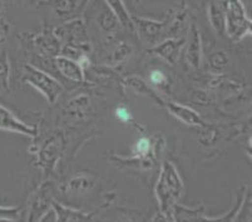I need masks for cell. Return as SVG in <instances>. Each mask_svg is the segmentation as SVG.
Segmentation results:
<instances>
[{
	"label": "cell",
	"mask_w": 252,
	"mask_h": 222,
	"mask_svg": "<svg viewBox=\"0 0 252 222\" xmlns=\"http://www.w3.org/2000/svg\"><path fill=\"white\" fill-rule=\"evenodd\" d=\"M156 198L159 205V212L166 221H173V207L185 194V184L177 167L171 161H164L155 186Z\"/></svg>",
	"instance_id": "1"
},
{
	"label": "cell",
	"mask_w": 252,
	"mask_h": 222,
	"mask_svg": "<svg viewBox=\"0 0 252 222\" xmlns=\"http://www.w3.org/2000/svg\"><path fill=\"white\" fill-rule=\"evenodd\" d=\"M164 145V139L161 136H142L136 141L132 147L129 156H117L113 155L111 161L118 166L132 167V168L150 169L155 166L157 161L158 152Z\"/></svg>",
	"instance_id": "2"
},
{
	"label": "cell",
	"mask_w": 252,
	"mask_h": 222,
	"mask_svg": "<svg viewBox=\"0 0 252 222\" xmlns=\"http://www.w3.org/2000/svg\"><path fill=\"white\" fill-rule=\"evenodd\" d=\"M20 79L23 83L29 84L38 91L49 104L57 103L64 91L63 86L57 78L32 63L23 64Z\"/></svg>",
	"instance_id": "3"
},
{
	"label": "cell",
	"mask_w": 252,
	"mask_h": 222,
	"mask_svg": "<svg viewBox=\"0 0 252 222\" xmlns=\"http://www.w3.org/2000/svg\"><path fill=\"white\" fill-rule=\"evenodd\" d=\"M226 13V33L233 42H241L247 35H251L252 22L247 15L242 0H224Z\"/></svg>",
	"instance_id": "4"
},
{
	"label": "cell",
	"mask_w": 252,
	"mask_h": 222,
	"mask_svg": "<svg viewBox=\"0 0 252 222\" xmlns=\"http://www.w3.org/2000/svg\"><path fill=\"white\" fill-rule=\"evenodd\" d=\"M54 32L61 39L62 44L74 45L86 54L92 50L88 32H87V23L83 18L75 17L64 20L62 24L54 28Z\"/></svg>",
	"instance_id": "5"
},
{
	"label": "cell",
	"mask_w": 252,
	"mask_h": 222,
	"mask_svg": "<svg viewBox=\"0 0 252 222\" xmlns=\"http://www.w3.org/2000/svg\"><path fill=\"white\" fill-rule=\"evenodd\" d=\"M65 150V138L62 133L52 134L39 143L36 151V166L45 172H54Z\"/></svg>",
	"instance_id": "6"
},
{
	"label": "cell",
	"mask_w": 252,
	"mask_h": 222,
	"mask_svg": "<svg viewBox=\"0 0 252 222\" xmlns=\"http://www.w3.org/2000/svg\"><path fill=\"white\" fill-rule=\"evenodd\" d=\"M32 44V48L36 52L39 59H52L59 56L62 49V42L50 25H44L36 33L22 34Z\"/></svg>",
	"instance_id": "7"
},
{
	"label": "cell",
	"mask_w": 252,
	"mask_h": 222,
	"mask_svg": "<svg viewBox=\"0 0 252 222\" xmlns=\"http://www.w3.org/2000/svg\"><path fill=\"white\" fill-rule=\"evenodd\" d=\"M238 133H241V127L238 126L205 122L197 128V139L202 147L211 148L219 145L220 142L235 138Z\"/></svg>",
	"instance_id": "8"
},
{
	"label": "cell",
	"mask_w": 252,
	"mask_h": 222,
	"mask_svg": "<svg viewBox=\"0 0 252 222\" xmlns=\"http://www.w3.org/2000/svg\"><path fill=\"white\" fill-rule=\"evenodd\" d=\"M54 185L50 181L43 182L38 189L34 191L28 202V216L29 221H42L43 217L52 211V203Z\"/></svg>",
	"instance_id": "9"
},
{
	"label": "cell",
	"mask_w": 252,
	"mask_h": 222,
	"mask_svg": "<svg viewBox=\"0 0 252 222\" xmlns=\"http://www.w3.org/2000/svg\"><path fill=\"white\" fill-rule=\"evenodd\" d=\"M132 20L134 25V34L150 48L157 44L159 38L166 33V20L150 19L137 15H132Z\"/></svg>",
	"instance_id": "10"
},
{
	"label": "cell",
	"mask_w": 252,
	"mask_h": 222,
	"mask_svg": "<svg viewBox=\"0 0 252 222\" xmlns=\"http://www.w3.org/2000/svg\"><path fill=\"white\" fill-rule=\"evenodd\" d=\"M114 197H116V193H108L102 205L91 212H83L81 210L68 207V206L63 205L56 200L53 201L52 208L54 216H56V221H93L95 219V215L99 214L102 210L108 208L113 203Z\"/></svg>",
	"instance_id": "11"
},
{
	"label": "cell",
	"mask_w": 252,
	"mask_h": 222,
	"mask_svg": "<svg viewBox=\"0 0 252 222\" xmlns=\"http://www.w3.org/2000/svg\"><path fill=\"white\" fill-rule=\"evenodd\" d=\"M186 44V36H167L162 39L161 42H158L153 47H151L150 52L156 56L157 58L162 59L169 65H176L180 61L181 53H182L183 48Z\"/></svg>",
	"instance_id": "12"
},
{
	"label": "cell",
	"mask_w": 252,
	"mask_h": 222,
	"mask_svg": "<svg viewBox=\"0 0 252 222\" xmlns=\"http://www.w3.org/2000/svg\"><path fill=\"white\" fill-rule=\"evenodd\" d=\"M0 130L22 134V136L31 137L33 139L38 136V130L35 127L23 122L19 117L15 116L10 109L3 106L1 103H0Z\"/></svg>",
	"instance_id": "13"
},
{
	"label": "cell",
	"mask_w": 252,
	"mask_h": 222,
	"mask_svg": "<svg viewBox=\"0 0 252 222\" xmlns=\"http://www.w3.org/2000/svg\"><path fill=\"white\" fill-rule=\"evenodd\" d=\"M50 62H52L54 70H57L58 74L64 79L73 82V83H86V72L77 61L63 56H57L50 59Z\"/></svg>",
	"instance_id": "14"
},
{
	"label": "cell",
	"mask_w": 252,
	"mask_h": 222,
	"mask_svg": "<svg viewBox=\"0 0 252 222\" xmlns=\"http://www.w3.org/2000/svg\"><path fill=\"white\" fill-rule=\"evenodd\" d=\"M191 9L187 5L186 1H182L180 6L176 9L169 17V20L167 22L166 34L168 36H175V38H180V36H186V34L189 33V29L191 27Z\"/></svg>",
	"instance_id": "15"
},
{
	"label": "cell",
	"mask_w": 252,
	"mask_h": 222,
	"mask_svg": "<svg viewBox=\"0 0 252 222\" xmlns=\"http://www.w3.org/2000/svg\"><path fill=\"white\" fill-rule=\"evenodd\" d=\"M187 35H189V42L186 40V48H183L186 63L189 64V67H191L192 69L197 70L200 69L202 64V39H201L200 31L194 23H192L189 27Z\"/></svg>",
	"instance_id": "16"
},
{
	"label": "cell",
	"mask_w": 252,
	"mask_h": 222,
	"mask_svg": "<svg viewBox=\"0 0 252 222\" xmlns=\"http://www.w3.org/2000/svg\"><path fill=\"white\" fill-rule=\"evenodd\" d=\"M163 107L168 111V113H171L172 116L175 117L176 120H178L180 122L185 123L187 126H191V127L198 128L206 122L198 112L194 111L192 107L186 106L183 103L164 102Z\"/></svg>",
	"instance_id": "17"
},
{
	"label": "cell",
	"mask_w": 252,
	"mask_h": 222,
	"mask_svg": "<svg viewBox=\"0 0 252 222\" xmlns=\"http://www.w3.org/2000/svg\"><path fill=\"white\" fill-rule=\"evenodd\" d=\"M95 186V177L93 173L87 172V171H82L72 177L68 181H65L64 184L61 185V190L63 193H70V194H82L87 193L93 187Z\"/></svg>",
	"instance_id": "18"
},
{
	"label": "cell",
	"mask_w": 252,
	"mask_h": 222,
	"mask_svg": "<svg viewBox=\"0 0 252 222\" xmlns=\"http://www.w3.org/2000/svg\"><path fill=\"white\" fill-rule=\"evenodd\" d=\"M40 4H49L57 17L62 18L63 20L75 18L79 14V11L83 10L84 6L87 5L84 0H47Z\"/></svg>",
	"instance_id": "19"
},
{
	"label": "cell",
	"mask_w": 252,
	"mask_h": 222,
	"mask_svg": "<svg viewBox=\"0 0 252 222\" xmlns=\"http://www.w3.org/2000/svg\"><path fill=\"white\" fill-rule=\"evenodd\" d=\"M208 22L217 35L226 33V13L224 0H210L207 6Z\"/></svg>",
	"instance_id": "20"
},
{
	"label": "cell",
	"mask_w": 252,
	"mask_h": 222,
	"mask_svg": "<svg viewBox=\"0 0 252 222\" xmlns=\"http://www.w3.org/2000/svg\"><path fill=\"white\" fill-rule=\"evenodd\" d=\"M123 83H125L130 91H133L134 93H137V95L148 98V99L153 100V102H156L157 104H159V106H164V102H166V100L158 95L155 89H153L147 82L144 81V79H142V78L137 77V75H130V77L125 78Z\"/></svg>",
	"instance_id": "21"
},
{
	"label": "cell",
	"mask_w": 252,
	"mask_h": 222,
	"mask_svg": "<svg viewBox=\"0 0 252 222\" xmlns=\"http://www.w3.org/2000/svg\"><path fill=\"white\" fill-rule=\"evenodd\" d=\"M91 108V95L87 93H78L68 100L65 108H64V113H67L72 118H84L89 114Z\"/></svg>",
	"instance_id": "22"
},
{
	"label": "cell",
	"mask_w": 252,
	"mask_h": 222,
	"mask_svg": "<svg viewBox=\"0 0 252 222\" xmlns=\"http://www.w3.org/2000/svg\"><path fill=\"white\" fill-rule=\"evenodd\" d=\"M104 3L105 5L113 11L114 15L118 18L119 23L122 25V28L127 29L128 32L134 34V25L133 20H132V14L128 10L125 0H104Z\"/></svg>",
	"instance_id": "23"
},
{
	"label": "cell",
	"mask_w": 252,
	"mask_h": 222,
	"mask_svg": "<svg viewBox=\"0 0 252 222\" xmlns=\"http://www.w3.org/2000/svg\"><path fill=\"white\" fill-rule=\"evenodd\" d=\"M95 20H97V24L100 31L108 36H113L119 31V28H122L118 18L114 15L113 11L107 5L100 10V13H98Z\"/></svg>",
	"instance_id": "24"
},
{
	"label": "cell",
	"mask_w": 252,
	"mask_h": 222,
	"mask_svg": "<svg viewBox=\"0 0 252 222\" xmlns=\"http://www.w3.org/2000/svg\"><path fill=\"white\" fill-rule=\"evenodd\" d=\"M173 221H196V220H208L205 215V207L202 205L196 208H189L181 203H176L173 207Z\"/></svg>",
	"instance_id": "25"
},
{
	"label": "cell",
	"mask_w": 252,
	"mask_h": 222,
	"mask_svg": "<svg viewBox=\"0 0 252 222\" xmlns=\"http://www.w3.org/2000/svg\"><path fill=\"white\" fill-rule=\"evenodd\" d=\"M132 52L133 50H132L130 45L126 42L116 43L111 48V52H108V56H107L105 61H107L108 65H117V64H121L127 61L132 56Z\"/></svg>",
	"instance_id": "26"
},
{
	"label": "cell",
	"mask_w": 252,
	"mask_h": 222,
	"mask_svg": "<svg viewBox=\"0 0 252 222\" xmlns=\"http://www.w3.org/2000/svg\"><path fill=\"white\" fill-rule=\"evenodd\" d=\"M247 200V187L242 186L237 190V193H236V202L235 206L230 210V212L222 215V216L217 217H208V220H222V221H235L240 216V212L242 211L244 208L245 201Z\"/></svg>",
	"instance_id": "27"
},
{
	"label": "cell",
	"mask_w": 252,
	"mask_h": 222,
	"mask_svg": "<svg viewBox=\"0 0 252 222\" xmlns=\"http://www.w3.org/2000/svg\"><path fill=\"white\" fill-rule=\"evenodd\" d=\"M0 88L4 92L10 91V59L5 49L0 50Z\"/></svg>",
	"instance_id": "28"
},
{
	"label": "cell",
	"mask_w": 252,
	"mask_h": 222,
	"mask_svg": "<svg viewBox=\"0 0 252 222\" xmlns=\"http://www.w3.org/2000/svg\"><path fill=\"white\" fill-rule=\"evenodd\" d=\"M208 67L216 74H220V73L223 72L227 65L230 64V59H228V56L224 53L223 50H214L212 53H210L208 56Z\"/></svg>",
	"instance_id": "29"
},
{
	"label": "cell",
	"mask_w": 252,
	"mask_h": 222,
	"mask_svg": "<svg viewBox=\"0 0 252 222\" xmlns=\"http://www.w3.org/2000/svg\"><path fill=\"white\" fill-rule=\"evenodd\" d=\"M22 206H0V220L17 221L22 219Z\"/></svg>",
	"instance_id": "30"
},
{
	"label": "cell",
	"mask_w": 252,
	"mask_h": 222,
	"mask_svg": "<svg viewBox=\"0 0 252 222\" xmlns=\"http://www.w3.org/2000/svg\"><path fill=\"white\" fill-rule=\"evenodd\" d=\"M148 79H150L151 83L157 86L158 88L164 89L169 86V77L166 73L162 72V70L153 69L152 72L150 73V75H148Z\"/></svg>",
	"instance_id": "31"
},
{
	"label": "cell",
	"mask_w": 252,
	"mask_h": 222,
	"mask_svg": "<svg viewBox=\"0 0 252 222\" xmlns=\"http://www.w3.org/2000/svg\"><path fill=\"white\" fill-rule=\"evenodd\" d=\"M114 117L117 120L121 121L123 123H128V125L136 126V122L133 120V116L130 113L129 109L126 106H118L116 109H114Z\"/></svg>",
	"instance_id": "32"
},
{
	"label": "cell",
	"mask_w": 252,
	"mask_h": 222,
	"mask_svg": "<svg viewBox=\"0 0 252 222\" xmlns=\"http://www.w3.org/2000/svg\"><path fill=\"white\" fill-rule=\"evenodd\" d=\"M9 32H10V24L6 20L0 19V44L5 40Z\"/></svg>",
	"instance_id": "33"
},
{
	"label": "cell",
	"mask_w": 252,
	"mask_h": 222,
	"mask_svg": "<svg viewBox=\"0 0 252 222\" xmlns=\"http://www.w3.org/2000/svg\"><path fill=\"white\" fill-rule=\"evenodd\" d=\"M10 1L11 0H0V19H3V15L5 14V11L8 9Z\"/></svg>",
	"instance_id": "34"
},
{
	"label": "cell",
	"mask_w": 252,
	"mask_h": 222,
	"mask_svg": "<svg viewBox=\"0 0 252 222\" xmlns=\"http://www.w3.org/2000/svg\"><path fill=\"white\" fill-rule=\"evenodd\" d=\"M38 1H39V4H40V3H44V1H47V0H38Z\"/></svg>",
	"instance_id": "35"
},
{
	"label": "cell",
	"mask_w": 252,
	"mask_h": 222,
	"mask_svg": "<svg viewBox=\"0 0 252 222\" xmlns=\"http://www.w3.org/2000/svg\"><path fill=\"white\" fill-rule=\"evenodd\" d=\"M139 1H142V0H134V3H136V4H138Z\"/></svg>",
	"instance_id": "36"
},
{
	"label": "cell",
	"mask_w": 252,
	"mask_h": 222,
	"mask_svg": "<svg viewBox=\"0 0 252 222\" xmlns=\"http://www.w3.org/2000/svg\"><path fill=\"white\" fill-rule=\"evenodd\" d=\"M89 1H91V0H84V3H86V4H88Z\"/></svg>",
	"instance_id": "37"
}]
</instances>
